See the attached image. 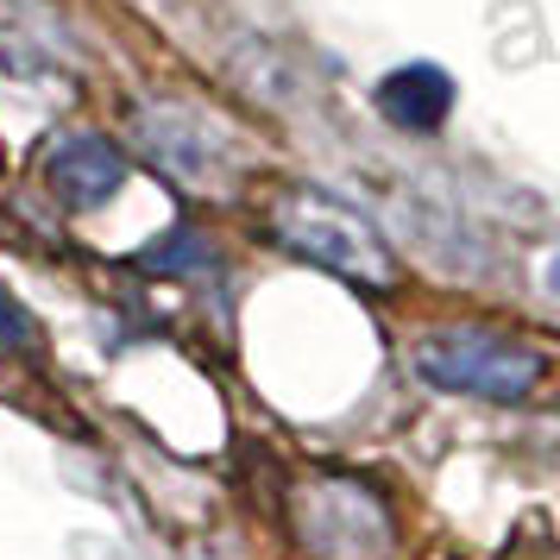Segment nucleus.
<instances>
[{
	"label": "nucleus",
	"instance_id": "obj_6",
	"mask_svg": "<svg viewBox=\"0 0 560 560\" xmlns=\"http://www.w3.org/2000/svg\"><path fill=\"white\" fill-rule=\"evenodd\" d=\"M447 107H454V82L434 63H404L378 82V114L397 132H434L447 120Z\"/></svg>",
	"mask_w": 560,
	"mask_h": 560
},
{
	"label": "nucleus",
	"instance_id": "obj_8",
	"mask_svg": "<svg viewBox=\"0 0 560 560\" xmlns=\"http://www.w3.org/2000/svg\"><path fill=\"white\" fill-rule=\"evenodd\" d=\"M38 347V322H32V308L0 283V353H32Z\"/></svg>",
	"mask_w": 560,
	"mask_h": 560
},
{
	"label": "nucleus",
	"instance_id": "obj_4",
	"mask_svg": "<svg viewBox=\"0 0 560 560\" xmlns=\"http://www.w3.org/2000/svg\"><path fill=\"white\" fill-rule=\"evenodd\" d=\"M139 145L158 171H171L177 183H196V189H214L233 171V139L189 107H145L139 114Z\"/></svg>",
	"mask_w": 560,
	"mask_h": 560
},
{
	"label": "nucleus",
	"instance_id": "obj_2",
	"mask_svg": "<svg viewBox=\"0 0 560 560\" xmlns=\"http://www.w3.org/2000/svg\"><path fill=\"white\" fill-rule=\"evenodd\" d=\"M271 233H278L283 253L322 265L334 278L372 283V290H390L397 283V253L359 208L334 202L322 189H290L278 208H271Z\"/></svg>",
	"mask_w": 560,
	"mask_h": 560
},
{
	"label": "nucleus",
	"instance_id": "obj_1",
	"mask_svg": "<svg viewBox=\"0 0 560 560\" xmlns=\"http://www.w3.org/2000/svg\"><path fill=\"white\" fill-rule=\"evenodd\" d=\"M409 365L422 384L447 397H485V404H523L548 378V353L529 340H510L498 328H434L416 340Z\"/></svg>",
	"mask_w": 560,
	"mask_h": 560
},
{
	"label": "nucleus",
	"instance_id": "obj_3",
	"mask_svg": "<svg viewBox=\"0 0 560 560\" xmlns=\"http://www.w3.org/2000/svg\"><path fill=\"white\" fill-rule=\"evenodd\" d=\"M296 535L308 560H390V510L359 479H315L296 491Z\"/></svg>",
	"mask_w": 560,
	"mask_h": 560
},
{
	"label": "nucleus",
	"instance_id": "obj_5",
	"mask_svg": "<svg viewBox=\"0 0 560 560\" xmlns=\"http://www.w3.org/2000/svg\"><path fill=\"white\" fill-rule=\"evenodd\" d=\"M45 183L63 208H102L127 189V152L102 132H63L45 158Z\"/></svg>",
	"mask_w": 560,
	"mask_h": 560
},
{
	"label": "nucleus",
	"instance_id": "obj_7",
	"mask_svg": "<svg viewBox=\"0 0 560 560\" xmlns=\"http://www.w3.org/2000/svg\"><path fill=\"white\" fill-rule=\"evenodd\" d=\"M208 240L196 228H171V233H158L152 246L139 253V271H158V278H183V271H202L208 265Z\"/></svg>",
	"mask_w": 560,
	"mask_h": 560
}]
</instances>
